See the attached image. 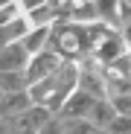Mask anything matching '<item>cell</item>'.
<instances>
[{"label": "cell", "mask_w": 131, "mask_h": 134, "mask_svg": "<svg viewBox=\"0 0 131 134\" xmlns=\"http://www.w3.org/2000/svg\"><path fill=\"white\" fill-rule=\"evenodd\" d=\"M76 87H79V64L64 61L50 79H44V82H38V85L29 87V96H32V105L50 111V114L55 117Z\"/></svg>", "instance_id": "obj_1"}, {"label": "cell", "mask_w": 131, "mask_h": 134, "mask_svg": "<svg viewBox=\"0 0 131 134\" xmlns=\"http://www.w3.org/2000/svg\"><path fill=\"white\" fill-rule=\"evenodd\" d=\"M50 50L58 53L64 61L82 64L87 58V24H70L61 20L50 29Z\"/></svg>", "instance_id": "obj_2"}, {"label": "cell", "mask_w": 131, "mask_h": 134, "mask_svg": "<svg viewBox=\"0 0 131 134\" xmlns=\"http://www.w3.org/2000/svg\"><path fill=\"white\" fill-rule=\"evenodd\" d=\"M99 76H102V82L108 87V99L131 93V53H122L111 64H102L99 67Z\"/></svg>", "instance_id": "obj_3"}, {"label": "cell", "mask_w": 131, "mask_h": 134, "mask_svg": "<svg viewBox=\"0 0 131 134\" xmlns=\"http://www.w3.org/2000/svg\"><path fill=\"white\" fill-rule=\"evenodd\" d=\"M61 64H64V58H61L58 53H53V50H44V53L32 55V58H29V64H26V70H24V76H26L29 87H32V85H38V82H44V79H50Z\"/></svg>", "instance_id": "obj_4"}, {"label": "cell", "mask_w": 131, "mask_h": 134, "mask_svg": "<svg viewBox=\"0 0 131 134\" xmlns=\"http://www.w3.org/2000/svg\"><path fill=\"white\" fill-rule=\"evenodd\" d=\"M99 99H93V96H87L84 91H76L70 93V99L61 105V111H58V120H87L90 117V111H93V105H96Z\"/></svg>", "instance_id": "obj_5"}, {"label": "cell", "mask_w": 131, "mask_h": 134, "mask_svg": "<svg viewBox=\"0 0 131 134\" xmlns=\"http://www.w3.org/2000/svg\"><path fill=\"white\" fill-rule=\"evenodd\" d=\"M29 64V53L24 50V44H6L0 47V73H24Z\"/></svg>", "instance_id": "obj_6"}, {"label": "cell", "mask_w": 131, "mask_h": 134, "mask_svg": "<svg viewBox=\"0 0 131 134\" xmlns=\"http://www.w3.org/2000/svg\"><path fill=\"white\" fill-rule=\"evenodd\" d=\"M79 91H84L93 99H108V87L99 76V67L93 64H79Z\"/></svg>", "instance_id": "obj_7"}, {"label": "cell", "mask_w": 131, "mask_h": 134, "mask_svg": "<svg viewBox=\"0 0 131 134\" xmlns=\"http://www.w3.org/2000/svg\"><path fill=\"white\" fill-rule=\"evenodd\" d=\"M29 108H32L29 91H24V93H3L0 96V120H12V117L24 114Z\"/></svg>", "instance_id": "obj_8"}, {"label": "cell", "mask_w": 131, "mask_h": 134, "mask_svg": "<svg viewBox=\"0 0 131 134\" xmlns=\"http://www.w3.org/2000/svg\"><path fill=\"white\" fill-rule=\"evenodd\" d=\"M50 29L53 26H38V29H29L26 32V38L20 44H24V50L29 53V58L38 55V53H44V50H50Z\"/></svg>", "instance_id": "obj_9"}, {"label": "cell", "mask_w": 131, "mask_h": 134, "mask_svg": "<svg viewBox=\"0 0 131 134\" xmlns=\"http://www.w3.org/2000/svg\"><path fill=\"white\" fill-rule=\"evenodd\" d=\"M114 117H117V114H114L111 102H108V99H99V102L93 105V111H90V117H87V122H90L96 131H105L108 125H111Z\"/></svg>", "instance_id": "obj_10"}, {"label": "cell", "mask_w": 131, "mask_h": 134, "mask_svg": "<svg viewBox=\"0 0 131 134\" xmlns=\"http://www.w3.org/2000/svg\"><path fill=\"white\" fill-rule=\"evenodd\" d=\"M0 91L3 93H24V91H29V82L24 73H0Z\"/></svg>", "instance_id": "obj_11"}, {"label": "cell", "mask_w": 131, "mask_h": 134, "mask_svg": "<svg viewBox=\"0 0 131 134\" xmlns=\"http://www.w3.org/2000/svg\"><path fill=\"white\" fill-rule=\"evenodd\" d=\"M18 18H24V3H20V0H3V3H0V26L12 24Z\"/></svg>", "instance_id": "obj_12"}, {"label": "cell", "mask_w": 131, "mask_h": 134, "mask_svg": "<svg viewBox=\"0 0 131 134\" xmlns=\"http://www.w3.org/2000/svg\"><path fill=\"white\" fill-rule=\"evenodd\" d=\"M55 120H58V117H55ZM58 122H61V131H64V134H93V131H96L87 120H58Z\"/></svg>", "instance_id": "obj_13"}, {"label": "cell", "mask_w": 131, "mask_h": 134, "mask_svg": "<svg viewBox=\"0 0 131 134\" xmlns=\"http://www.w3.org/2000/svg\"><path fill=\"white\" fill-rule=\"evenodd\" d=\"M108 102H111V108H114V114H117V117H131V93L111 96Z\"/></svg>", "instance_id": "obj_14"}, {"label": "cell", "mask_w": 131, "mask_h": 134, "mask_svg": "<svg viewBox=\"0 0 131 134\" xmlns=\"http://www.w3.org/2000/svg\"><path fill=\"white\" fill-rule=\"evenodd\" d=\"M105 134H131V117H114Z\"/></svg>", "instance_id": "obj_15"}, {"label": "cell", "mask_w": 131, "mask_h": 134, "mask_svg": "<svg viewBox=\"0 0 131 134\" xmlns=\"http://www.w3.org/2000/svg\"><path fill=\"white\" fill-rule=\"evenodd\" d=\"M117 12H119V29L131 24V0H117Z\"/></svg>", "instance_id": "obj_16"}, {"label": "cell", "mask_w": 131, "mask_h": 134, "mask_svg": "<svg viewBox=\"0 0 131 134\" xmlns=\"http://www.w3.org/2000/svg\"><path fill=\"white\" fill-rule=\"evenodd\" d=\"M38 134H64V131H61V122H58V120L53 117V120H50L47 125H44V128H41Z\"/></svg>", "instance_id": "obj_17"}, {"label": "cell", "mask_w": 131, "mask_h": 134, "mask_svg": "<svg viewBox=\"0 0 131 134\" xmlns=\"http://www.w3.org/2000/svg\"><path fill=\"white\" fill-rule=\"evenodd\" d=\"M93 134H105V131H93Z\"/></svg>", "instance_id": "obj_18"}, {"label": "cell", "mask_w": 131, "mask_h": 134, "mask_svg": "<svg viewBox=\"0 0 131 134\" xmlns=\"http://www.w3.org/2000/svg\"><path fill=\"white\" fill-rule=\"evenodd\" d=\"M0 96H3V91H0Z\"/></svg>", "instance_id": "obj_19"}]
</instances>
